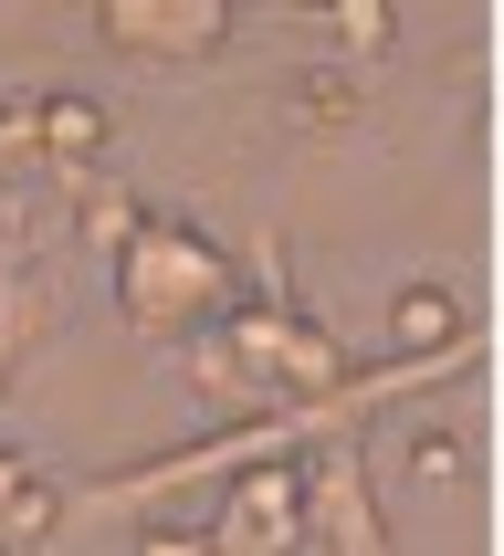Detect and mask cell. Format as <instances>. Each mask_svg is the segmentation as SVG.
Segmentation results:
<instances>
[{
  "instance_id": "cell-6",
  "label": "cell",
  "mask_w": 504,
  "mask_h": 556,
  "mask_svg": "<svg viewBox=\"0 0 504 556\" xmlns=\"http://www.w3.org/2000/svg\"><path fill=\"white\" fill-rule=\"evenodd\" d=\"M252 504H263V526H274V535L294 526V483H284V472H263V483H252Z\"/></svg>"
},
{
  "instance_id": "cell-2",
  "label": "cell",
  "mask_w": 504,
  "mask_h": 556,
  "mask_svg": "<svg viewBox=\"0 0 504 556\" xmlns=\"http://www.w3.org/2000/svg\"><path fill=\"white\" fill-rule=\"evenodd\" d=\"M42 157H63V168H85V157H105V105L94 94H42Z\"/></svg>"
},
{
  "instance_id": "cell-7",
  "label": "cell",
  "mask_w": 504,
  "mask_h": 556,
  "mask_svg": "<svg viewBox=\"0 0 504 556\" xmlns=\"http://www.w3.org/2000/svg\"><path fill=\"white\" fill-rule=\"evenodd\" d=\"M346 105H357V85H346V74H315V85H305V116H346Z\"/></svg>"
},
{
  "instance_id": "cell-1",
  "label": "cell",
  "mask_w": 504,
  "mask_h": 556,
  "mask_svg": "<svg viewBox=\"0 0 504 556\" xmlns=\"http://www.w3.org/2000/svg\"><path fill=\"white\" fill-rule=\"evenodd\" d=\"M452 337H463V315H452L441 283H400V294H389V346H400V357H431V346H452Z\"/></svg>"
},
{
  "instance_id": "cell-3",
  "label": "cell",
  "mask_w": 504,
  "mask_h": 556,
  "mask_svg": "<svg viewBox=\"0 0 504 556\" xmlns=\"http://www.w3.org/2000/svg\"><path fill=\"white\" fill-rule=\"evenodd\" d=\"M53 526H63V494L42 483V472H22V483L0 494V556H11V546H42Z\"/></svg>"
},
{
  "instance_id": "cell-5",
  "label": "cell",
  "mask_w": 504,
  "mask_h": 556,
  "mask_svg": "<svg viewBox=\"0 0 504 556\" xmlns=\"http://www.w3.org/2000/svg\"><path fill=\"white\" fill-rule=\"evenodd\" d=\"M137 556H220V546L200 526H148V535H137Z\"/></svg>"
},
{
  "instance_id": "cell-8",
  "label": "cell",
  "mask_w": 504,
  "mask_h": 556,
  "mask_svg": "<svg viewBox=\"0 0 504 556\" xmlns=\"http://www.w3.org/2000/svg\"><path fill=\"white\" fill-rule=\"evenodd\" d=\"M22 472H32V463H22V452H0V494H11V483H22Z\"/></svg>"
},
{
  "instance_id": "cell-4",
  "label": "cell",
  "mask_w": 504,
  "mask_h": 556,
  "mask_svg": "<svg viewBox=\"0 0 504 556\" xmlns=\"http://www.w3.org/2000/svg\"><path fill=\"white\" fill-rule=\"evenodd\" d=\"M463 472H472V452L452 431H420V441H410V483H420V494H452Z\"/></svg>"
}]
</instances>
